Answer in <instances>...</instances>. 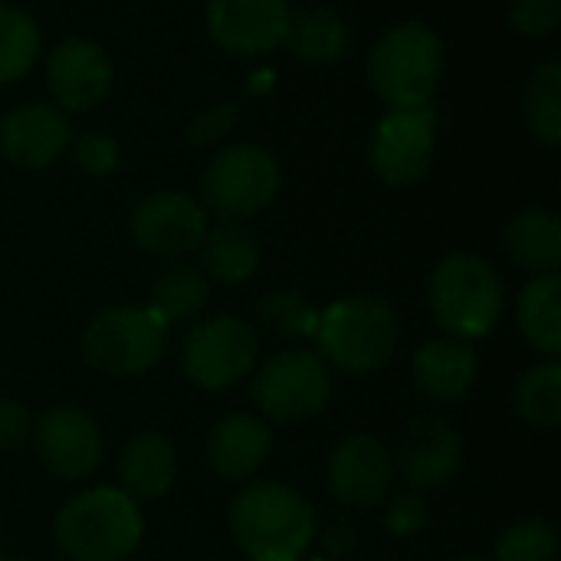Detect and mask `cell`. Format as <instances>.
<instances>
[{"instance_id": "obj_11", "label": "cell", "mask_w": 561, "mask_h": 561, "mask_svg": "<svg viewBox=\"0 0 561 561\" xmlns=\"http://www.w3.org/2000/svg\"><path fill=\"white\" fill-rule=\"evenodd\" d=\"M131 240L154 256L194 253L207 233L204 204L184 191H154L131 207L128 217Z\"/></svg>"}, {"instance_id": "obj_1", "label": "cell", "mask_w": 561, "mask_h": 561, "mask_svg": "<svg viewBox=\"0 0 561 561\" xmlns=\"http://www.w3.org/2000/svg\"><path fill=\"white\" fill-rule=\"evenodd\" d=\"M230 533L250 561H299L316 536V516L296 490L256 483L233 500Z\"/></svg>"}, {"instance_id": "obj_35", "label": "cell", "mask_w": 561, "mask_h": 561, "mask_svg": "<svg viewBox=\"0 0 561 561\" xmlns=\"http://www.w3.org/2000/svg\"><path fill=\"white\" fill-rule=\"evenodd\" d=\"M33 434V417L20 401H0V450H16Z\"/></svg>"}, {"instance_id": "obj_22", "label": "cell", "mask_w": 561, "mask_h": 561, "mask_svg": "<svg viewBox=\"0 0 561 561\" xmlns=\"http://www.w3.org/2000/svg\"><path fill=\"white\" fill-rule=\"evenodd\" d=\"M201 263L204 273L217 283H243L260 266V247L250 230H243L237 220H224L201 240Z\"/></svg>"}, {"instance_id": "obj_6", "label": "cell", "mask_w": 561, "mask_h": 561, "mask_svg": "<svg viewBox=\"0 0 561 561\" xmlns=\"http://www.w3.org/2000/svg\"><path fill=\"white\" fill-rule=\"evenodd\" d=\"M168 345V325L145 306L99 312L82 335L85 362L108 378H131L154 368Z\"/></svg>"}, {"instance_id": "obj_14", "label": "cell", "mask_w": 561, "mask_h": 561, "mask_svg": "<svg viewBox=\"0 0 561 561\" xmlns=\"http://www.w3.org/2000/svg\"><path fill=\"white\" fill-rule=\"evenodd\" d=\"M394 483V454L368 434L342 440L329 460V486L348 510H375L388 500Z\"/></svg>"}, {"instance_id": "obj_9", "label": "cell", "mask_w": 561, "mask_h": 561, "mask_svg": "<svg viewBox=\"0 0 561 561\" xmlns=\"http://www.w3.org/2000/svg\"><path fill=\"white\" fill-rule=\"evenodd\" d=\"M437 151V115L431 105L391 108L371 131L368 164L388 187H411L427 178Z\"/></svg>"}, {"instance_id": "obj_36", "label": "cell", "mask_w": 561, "mask_h": 561, "mask_svg": "<svg viewBox=\"0 0 561 561\" xmlns=\"http://www.w3.org/2000/svg\"><path fill=\"white\" fill-rule=\"evenodd\" d=\"M454 561H483V559H477V556H463V559H454Z\"/></svg>"}, {"instance_id": "obj_29", "label": "cell", "mask_w": 561, "mask_h": 561, "mask_svg": "<svg viewBox=\"0 0 561 561\" xmlns=\"http://www.w3.org/2000/svg\"><path fill=\"white\" fill-rule=\"evenodd\" d=\"M319 312L293 289H276L260 299L256 306V325L276 339V342H296L316 332Z\"/></svg>"}, {"instance_id": "obj_21", "label": "cell", "mask_w": 561, "mask_h": 561, "mask_svg": "<svg viewBox=\"0 0 561 561\" xmlns=\"http://www.w3.org/2000/svg\"><path fill=\"white\" fill-rule=\"evenodd\" d=\"M503 247L513 263L523 270L546 276L561 266V220L559 214L546 207H529L519 210L506 230H503Z\"/></svg>"}, {"instance_id": "obj_3", "label": "cell", "mask_w": 561, "mask_h": 561, "mask_svg": "<svg viewBox=\"0 0 561 561\" xmlns=\"http://www.w3.org/2000/svg\"><path fill=\"white\" fill-rule=\"evenodd\" d=\"M444 76V43L417 20L391 26L368 56L371 89L388 102V108H421L431 105Z\"/></svg>"}, {"instance_id": "obj_25", "label": "cell", "mask_w": 561, "mask_h": 561, "mask_svg": "<svg viewBox=\"0 0 561 561\" xmlns=\"http://www.w3.org/2000/svg\"><path fill=\"white\" fill-rule=\"evenodd\" d=\"M210 286L207 276L194 266H171L168 273H161L151 286V302L148 309L168 325V322H184L194 319L204 306H207Z\"/></svg>"}, {"instance_id": "obj_12", "label": "cell", "mask_w": 561, "mask_h": 561, "mask_svg": "<svg viewBox=\"0 0 561 561\" xmlns=\"http://www.w3.org/2000/svg\"><path fill=\"white\" fill-rule=\"evenodd\" d=\"M112 59L95 39H62L46 59V85L59 112H89L102 105L112 92Z\"/></svg>"}, {"instance_id": "obj_30", "label": "cell", "mask_w": 561, "mask_h": 561, "mask_svg": "<svg viewBox=\"0 0 561 561\" xmlns=\"http://www.w3.org/2000/svg\"><path fill=\"white\" fill-rule=\"evenodd\" d=\"M556 556H559V536L552 523L539 516H526L513 523L496 542V561H556Z\"/></svg>"}, {"instance_id": "obj_13", "label": "cell", "mask_w": 561, "mask_h": 561, "mask_svg": "<svg viewBox=\"0 0 561 561\" xmlns=\"http://www.w3.org/2000/svg\"><path fill=\"white\" fill-rule=\"evenodd\" d=\"M289 0H207V33L233 56H260L286 43Z\"/></svg>"}, {"instance_id": "obj_15", "label": "cell", "mask_w": 561, "mask_h": 561, "mask_svg": "<svg viewBox=\"0 0 561 561\" xmlns=\"http://www.w3.org/2000/svg\"><path fill=\"white\" fill-rule=\"evenodd\" d=\"M33 440H36L39 463L62 480L89 477L102 457V437H99L95 421L72 404L43 411L36 421Z\"/></svg>"}, {"instance_id": "obj_34", "label": "cell", "mask_w": 561, "mask_h": 561, "mask_svg": "<svg viewBox=\"0 0 561 561\" xmlns=\"http://www.w3.org/2000/svg\"><path fill=\"white\" fill-rule=\"evenodd\" d=\"M233 122H237V108L233 105H214L210 112H204V115H197L191 122L187 138L194 145H210V141L224 138L227 131H233Z\"/></svg>"}, {"instance_id": "obj_23", "label": "cell", "mask_w": 561, "mask_h": 561, "mask_svg": "<svg viewBox=\"0 0 561 561\" xmlns=\"http://www.w3.org/2000/svg\"><path fill=\"white\" fill-rule=\"evenodd\" d=\"M519 329L536 352H561V279L559 273L536 276L519 296Z\"/></svg>"}, {"instance_id": "obj_37", "label": "cell", "mask_w": 561, "mask_h": 561, "mask_svg": "<svg viewBox=\"0 0 561 561\" xmlns=\"http://www.w3.org/2000/svg\"><path fill=\"white\" fill-rule=\"evenodd\" d=\"M0 561H20V559H3V556H0Z\"/></svg>"}, {"instance_id": "obj_4", "label": "cell", "mask_w": 561, "mask_h": 561, "mask_svg": "<svg viewBox=\"0 0 561 561\" xmlns=\"http://www.w3.org/2000/svg\"><path fill=\"white\" fill-rule=\"evenodd\" d=\"M434 322L450 339L490 335L503 316V286L493 266L477 253H450L437 263L427 286Z\"/></svg>"}, {"instance_id": "obj_5", "label": "cell", "mask_w": 561, "mask_h": 561, "mask_svg": "<svg viewBox=\"0 0 561 561\" xmlns=\"http://www.w3.org/2000/svg\"><path fill=\"white\" fill-rule=\"evenodd\" d=\"M319 352L348 375H371L394 358L398 319L388 302L355 296L339 299L316 322Z\"/></svg>"}, {"instance_id": "obj_10", "label": "cell", "mask_w": 561, "mask_h": 561, "mask_svg": "<svg viewBox=\"0 0 561 561\" xmlns=\"http://www.w3.org/2000/svg\"><path fill=\"white\" fill-rule=\"evenodd\" d=\"M256 352H260V342L247 322L233 316H217L187 332L184 371L194 385L207 391H224L250 375Z\"/></svg>"}, {"instance_id": "obj_38", "label": "cell", "mask_w": 561, "mask_h": 561, "mask_svg": "<svg viewBox=\"0 0 561 561\" xmlns=\"http://www.w3.org/2000/svg\"><path fill=\"white\" fill-rule=\"evenodd\" d=\"M312 561H332V559H312Z\"/></svg>"}, {"instance_id": "obj_20", "label": "cell", "mask_w": 561, "mask_h": 561, "mask_svg": "<svg viewBox=\"0 0 561 561\" xmlns=\"http://www.w3.org/2000/svg\"><path fill=\"white\" fill-rule=\"evenodd\" d=\"M174 473H178L174 444L158 431L135 434L118 457V480L131 500L135 496H141V500L164 496L174 483Z\"/></svg>"}, {"instance_id": "obj_26", "label": "cell", "mask_w": 561, "mask_h": 561, "mask_svg": "<svg viewBox=\"0 0 561 561\" xmlns=\"http://www.w3.org/2000/svg\"><path fill=\"white\" fill-rule=\"evenodd\" d=\"M516 411L536 431H556L561 424V368L556 362L536 365L516 385Z\"/></svg>"}, {"instance_id": "obj_24", "label": "cell", "mask_w": 561, "mask_h": 561, "mask_svg": "<svg viewBox=\"0 0 561 561\" xmlns=\"http://www.w3.org/2000/svg\"><path fill=\"white\" fill-rule=\"evenodd\" d=\"M286 43L299 59L325 66V62H335L345 53L348 26L329 7H309V10L293 13L289 30H286Z\"/></svg>"}, {"instance_id": "obj_32", "label": "cell", "mask_w": 561, "mask_h": 561, "mask_svg": "<svg viewBox=\"0 0 561 561\" xmlns=\"http://www.w3.org/2000/svg\"><path fill=\"white\" fill-rule=\"evenodd\" d=\"M561 0H513L510 23L523 36H549L559 30Z\"/></svg>"}, {"instance_id": "obj_33", "label": "cell", "mask_w": 561, "mask_h": 561, "mask_svg": "<svg viewBox=\"0 0 561 561\" xmlns=\"http://www.w3.org/2000/svg\"><path fill=\"white\" fill-rule=\"evenodd\" d=\"M427 506H424V500H421V493H404V496H398L391 506H388V516H385V523H388V529L394 533V536H417L424 526H427Z\"/></svg>"}, {"instance_id": "obj_18", "label": "cell", "mask_w": 561, "mask_h": 561, "mask_svg": "<svg viewBox=\"0 0 561 561\" xmlns=\"http://www.w3.org/2000/svg\"><path fill=\"white\" fill-rule=\"evenodd\" d=\"M270 444L273 434L260 417L230 414L217 421L207 434V463L224 480H247L263 467Z\"/></svg>"}, {"instance_id": "obj_19", "label": "cell", "mask_w": 561, "mask_h": 561, "mask_svg": "<svg viewBox=\"0 0 561 561\" xmlns=\"http://www.w3.org/2000/svg\"><path fill=\"white\" fill-rule=\"evenodd\" d=\"M477 381V352L460 339H437L414 355V388L427 401H460Z\"/></svg>"}, {"instance_id": "obj_7", "label": "cell", "mask_w": 561, "mask_h": 561, "mask_svg": "<svg viewBox=\"0 0 561 561\" xmlns=\"http://www.w3.org/2000/svg\"><path fill=\"white\" fill-rule=\"evenodd\" d=\"M279 181V164L266 148L230 145L207 161L201 174V194L204 204L224 220H243L276 201Z\"/></svg>"}, {"instance_id": "obj_2", "label": "cell", "mask_w": 561, "mask_h": 561, "mask_svg": "<svg viewBox=\"0 0 561 561\" xmlns=\"http://www.w3.org/2000/svg\"><path fill=\"white\" fill-rule=\"evenodd\" d=\"M145 523L125 490L95 486L72 496L56 516V542L69 561H122L141 542Z\"/></svg>"}, {"instance_id": "obj_8", "label": "cell", "mask_w": 561, "mask_h": 561, "mask_svg": "<svg viewBox=\"0 0 561 561\" xmlns=\"http://www.w3.org/2000/svg\"><path fill=\"white\" fill-rule=\"evenodd\" d=\"M253 404L283 424L316 417L332 394V378L316 352L289 348L273 355L253 378Z\"/></svg>"}, {"instance_id": "obj_16", "label": "cell", "mask_w": 561, "mask_h": 561, "mask_svg": "<svg viewBox=\"0 0 561 561\" xmlns=\"http://www.w3.org/2000/svg\"><path fill=\"white\" fill-rule=\"evenodd\" d=\"M463 460L460 434L444 417H417L404 427L394 467L404 473L414 493L440 490L454 480Z\"/></svg>"}, {"instance_id": "obj_17", "label": "cell", "mask_w": 561, "mask_h": 561, "mask_svg": "<svg viewBox=\"0 0 561 561\" xmlns=\"http://www.w3.org/2000/svg\"><path fill=\"white\" fill-rule=\"evenodd\" d=\"M72 141L69 118L53 102H23L0 122V154L26 171L49 168Z\"/></svg>"}, {"instance_id": "obj_27", "label": "cell", "mask_w": 561, "mask_h": 561, "mask_svg": "<svg viewBox=\"0 0 561 561\" xmlns=\"http://www.w3.org/2000/svg\"><path fill=\"white\" fill-rule=\"evenodd\" d=\"M526 122L533 135L556 148L561 141V66L542 62L526 85Z\"/></svg>"}, {"instance_id": "obj_28", "label": "cell", "mask_w": 561, "mask_h": 561, "mask_svg": "<svg viewBox=\"0 0 561 561\" xmlns=\"http://www.w3.org/2000/svg\"><path fill=\"white\" fill-rule=\"evenodd\" d=\"M36 53H39L36 23L23 10L0 3V85L26 76L30 66L36 62Z\"/></svg>"}, {"instance_id": "obj_31", "label": "cell", "mask_w": 561, "mask_h": 561, "mask_svg": "<svg viewBox=\"0 0 561 561\" xmlns=\"http://www.w3.org/2000/svg\"><path fill=\"white\" fill-rule=\"evenodd\" d=\"M66 151H69L72 164H76L82 174H95V178H99V174H108V171L118 164V141L108 138V135H99V131L69 141Z\"/></svg>"}]
</instances>
